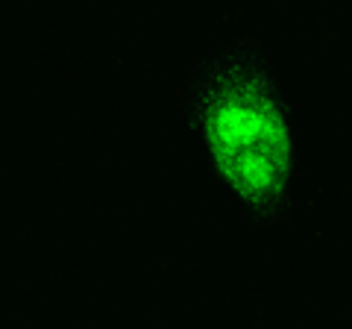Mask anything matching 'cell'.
<instances>
[{
    "label": "cell",
    "instance_id": "6da1fadb",
    "mask_svg": "<svg viewBox=\"0 0 352 329\" xmlns=\"http://www.w3.org/2000/svg\"><path fill=\"white\" fill-rule=\"evenodd\" d=\"M176 118L241 226L273 235L300 229L296 103L267 36L229 32L208 41L185 68Z\"/></svg>",
    "mask_w": 352,
    "mask_h": 329
}]
</instances>
